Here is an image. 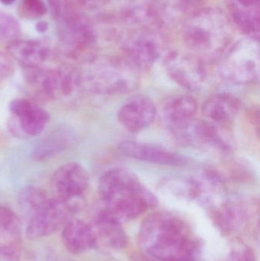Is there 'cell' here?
<instances>
[{
	"label": "cell",
	"mask_w": 260,
	"mask_h": 261,
	"mask_svg": "<svg viewBox=\"0 0 260 261\" xmlns=\"http://www.w3.org/2000/svg\"><path fill=\"white\" fill-rule=\"evenodd\" d=\"M139 242L145 254L160 261L198 254V243L191 239L186 224L167 212H155L143 219Z\"/></svg>",
	"instance_id": "1"
},
{
	"label": "cell",
	"mask_w": 260,
	"mask_h": 261,
	"mask_svg": "<svg viewBox=\"0 0 260 261\" xmlns=\"http://www.w3.org/2000/svg\"><path fill=\"white\" fill-rule=\"evenodd\" d=\"M99 191L104 208L122 223L137 219L158 203L139 178L123 168L104 173L99 179Z\"/></svg>",
	"instance_id": "2"
},
{
	"label": "cell",
	"mask_w": 260,
	"mask_h": 261,
	"mask_svg": "<svg viewBox=\"0 0 260 261\" xmlns=\"http://www.w3.org/2000/svg\"><path fill=\"white\" fill-rule=\"evenodd\" d=\"M82 84L95 93L121 95L130 93L138 86V69L129 61L108 60L91 67Z\"/></svg>",
	"instance_id": "3"
},
{
	"label": "cell",
	"mask_w": 260,
	"mask_h": 261,
	"mask_svg": "<svg viewBox=\"0 0 260 261\" xmlns=\"http://www.w3.org/2000/svg\"><path fill=\"white\" fill-rule=\"evenodd\" d=\"M221 76L236 84L256 82L259 77V46L253 41L238 44L227 55L221 67Z\"/></svg>",
	"instance_id": "4"
},
{
	"label": "cell",
	"mask_w": 260,
	"mask_h": 261,
	"mask_svg": "<svg viewBox=\"0 0 260 261\" xmlns=\"http://www.w3.org/2000/svg\"><path fill=\"white\" fill-rule=\"evenodd\" d=\"M181 141L195 147L217 151H230L233 141L224 125L194 119L185 128L174 132Z\"/></svg>",
	"instance_id": "5"
},
{
	"label": "cell",
	"mask_w": 260,
	"mask_h": 261,
	"mask_svg": "<svg viewBox=\"0 0 260 261\" xmlns=\"http://www.w3.org/2000/svg\"><path fill=\"white\" fill-rule=\"evenodd\" d=\"M73 208L60 199H47L31 213L27 236L31 239L45 237L56 232L70 220Z\"/></svg>",
	"instance_id": "6"
},
{
	"label": "cell",
	"mask_w": 260,
	"mask_h": 261,
	"mask_svg": "<svg viewBox=\"0 0 260 261\" xmlns=\"http://www.w3.org/2000/svg\"><path fill=\"white\" fill-rule=\"evenodd\" d=\"M9 110L12 115L9 122L10 130L18 137L40 135L50 119L46 110L29 99H14L10 102Z\"/></svg>",
	"instance_id": "7"
},
{
	"label": "cell",
	"mask_w": 260,
	"mask_h": 261,
	"mask_svg": "<svg viewBox=\"0 0 260 261\" xmlns=\"http://www.w3.org/2000/svg\"><path fill=\"white\" fill-rule=\"evenodd\" d=\"M90 176L81 164L70 162L60 167L53 173L51 184L57 199L70 204L81 197L89 187Z\"/></svg>",
	"instance_id": "8"
},
{
	"label": "cell",
	"mask_w": 260,
	"mask_h": 261,
	"mask_svg": "<svg viewBox=\"0 0 260 261\" xmlns=\"http://www.w3.org/2000/svg\"><path fill=\"white\" fill-rule=\"evenodd\" d=\"M165 67L169 77L188 90H198L206 81L203 63L189 55L172 54L165 60Z\"/></svg>",
	"instance_id": "9"
},
{
	"label": "cell",
	"mask_w": 260,
	"mask_h": 261,
	"mask_svg": "<svg viewBox=\"0 0 260 261\" xmlns=\"http://www.w3.org/2000/svg\"><path fill=\"white\" fill-rule=\"evenodd\" d=\"M157 109L152 99L146 96H136L127 101L118 112L120 125L130 132L145 129L155 120Z\"/></svg>",
	"instance_id": "10"
},
{
	"label": "cell",
	"mask_w": 260,
	"mask_h": 261,
	"mask_svg": "<svg viewBox=\"0 0 260 261\" xmlns=\"http://www.w3.org/2000/svg\"><path fill=\"white\" fill-rule=\"evenodd\" d=\"M119 150L125 156L139 161L166 166H183L186 158L159 146L134 141H125L119 144Z\"/></svg>",
	"instance_id": "11"
},
{
	"label": "cell",
	"mask_w": 260,
	"mask_h": 261,
	"mask_svg": "<svg viewBox=\"0 0 260 261\" xmlns=\"http://www.w3.org/2000/svg\"><path fill=\"white\" fill-rule=\"evenodd\" d=\"M241 108V101L233 95L218 93L205 101L201 113L211 122L226 125L236 118Z\"/></svg>",
	"instance_id": "12"
},
{
	"label": "cell",
	"mask_w": 260,
	"mask_h": 261,
	"mask_svg": "<svg viewBox=\"0 0 260 261\" xmlns=\"http://www.w3.org/2000/svg\"><path fill=\"white\" fill-rule=\"evenodd\" d=\"M64 246L73 254H82L94 248L96 234L91 225L83 221L70 220L62 232Z\"/></svg>",
	"instance_id": "13"
},
{
	"label": "cell",
	"mask_w": 260,
	"mask_h": 261,
	"mask_svg": "<svg viewBox=\"0 0 260 261\" xmlns=\"http://www.w3.org/2000/svg\"><path fill=\"white\" fill-rule=\"evenodd\" d=\"M198 111V103L190 96L174 98L163 109V119L166 125L174 132L185 128L195 119Z\"/></svg>",
	"instance_id": "14"
},
{
	"label": "cell",
	"mask_w": 260,
	"mask_h": 261,
	"mask_svg": "<svg viewBox=\"0 0 260 261\" xmlns=\"http://www.w3.org/2000/svg\"><path fill=\"white\" fill-rule=\"evenodd\" d=\"M95 233H98L108 246L122 249L128 244V237L119 222L103 206L96 213L93 219Z\"/></svg>",
	"instance_id": "15"
},
{
	"label": "cell",
	"mask_w": 260,
	"mask_h": 261,
	"mask_svg": "<svg viewBox=\"0 0 260 261\" xmlns=\"http://www.w3.org/2000/svg\"><path fill=\"white\" fill-rule=\"evenodd\" d=\"M259 0H235L234 18L247 34L259 32Z\"/></svg>",
	"instance_id": "16"
},
{
	"label": "cell",
	"mask_w": 260,
	"mask_h": 261,
	"mask_svg": "<svg viewBox=\"0 0 260 261\" xmlns=\"http://www.w3.org/2000/svg\"><path fill=\"white\" fill-rule=\"evenodd\" d=\"M21 237V224L14 212L0 205V247H15Z\"/></svg>",
	"instance_id": "17"
},
{
	"label": "cell",
	"mask_w": 260,
	"mask_h": 261,
	"mask_svg": "<svg viewBox=\"0 0 260 261\" xmlns=\"http://www.w3.org/2000/svg\"><path fill=\"white\" fill-rule=\"evenodd\" d=\"M10 52L17 61L27 68L38 67L45 59V50L35 43L14 44L11 47Z\"/></svg>",
	"instance_id": "18"
},
{
	"label": "cell",
	"mask_w": 260,
	"mask_h": 261,
	"mask_svg": "<svg viewBox=\"0 0 260 261\" xmlns=\"http://www.w3.org/2000/svg\"><path fill=\"white\" fill-rule=\"evenodd\" d=\"M226 261H256L254 253L249 248L233 251Z\"/></svg>",
	"instance_id": "19"
},
{
	"label": "cell",
	"mask_w": 260,
	"mask_h": 261,
	"mask_svg": "<svg viewBox=\"0 0 260 261\" xmlns=\"http://www.w3.org/2000/svg\"><path fill=\"white\" fill-rule=\"evenodd\" d=\"M13 66L4 55H0V84L13 73Z\"/></svg>",
	"instance_id": "20"
},
{
	"label": "cell",
	"mask_w": 260,
	"mask_h": 261,
	"mask_svg": "<svg viewBox=\"0 0 260 261\" xmlns=\"http://www.w3.org/2000/svg\"><path fill=\"white\" fill-rule=\"evenodd\" d=\"M0 261H18L16 247H0Z\"/></svg>",
	"instance_id": "21"
},
{
	"label": "cell",
	"mask_w": 260,
	"mask_h": 261,
	"mask_svg": "<svg viewBox=\"0 0 260 261\" xmlns=\"http://www.w3.org/2000/svg\"><path fill=\"white\" fill-rule=\"evenodd\" d=\"M25 6H27V10L36 16L43 15L45 11L44 3L41 0H26Z\"/></svg>",
	"instance_id": "22"
},
{
	"label": "cell",
	"mask_w": 260,
	"mask_h": 261,
	"mask_svg": "<svg viewBox=\"0 0 260 261\" xmlns=\"http://www.w3.org/2000/svg\"><path fill=\"white\" fill-rule=\"evenodd\" d=\"M37 27H38V31H41V32H44L47 29V24L44 22L39 23Z\"/></svg>",
	"instance_id": "23"
},
{
	"label": "cell",
	"mask_w": 260,
	"mask_h": 261,
	"mask_svg": "<svg viewBox=\"0 0 260 261\" xmlns=\"http://www.w3.org/2000/svg\"><path fill=\"white\" fill-rule=\"evenodd\" d=\"M15 1V0H0V2H1L2 3H3V4L5 5L12 4V3H13Z\"/></svg>",
	"instance_id": "24"
}]
</instances>
